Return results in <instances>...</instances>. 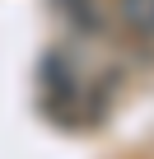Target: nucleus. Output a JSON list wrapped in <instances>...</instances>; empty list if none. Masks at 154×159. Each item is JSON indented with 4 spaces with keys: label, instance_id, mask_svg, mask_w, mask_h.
<instances>
[{
    "label": "nucleus",
    "instance_id": "3",
    "mask_svg": "<svg viewBox=\"0 0 154 159\" xmlns=\"http://www.w3.org/2000/svg\"><path fill=\"white\" fill-rule=\"evenodd\" d=\"M117 14L135 38H154V0H117Z\"/></svg>",
    "mask_w": 154,
    "mask_h": 159
},
{
    "label": "nucleus",
    "instance_id": "1",
    "mask_svg": "<svg viewBox=\"0 0 154 159\" xmlns=\"http://www.w3.org/2000/svg\"><path fill=\"white\" fill-rule=\"evenodd\" d=\"M37 84H42V112H47L56 126H75V122H80V103H84L80 75H75V66L65 61L61 47H51V52L42 56Z\"/></svg>",
    "mask_w": 154,
    "mask_h": 159
},
{
    "label": "nucleus",
    "instance_id": "2",
    "mask_svg": "<svg viewBox=\"0 0 154 159\" xmlns=\"http://www.w3.org/2000/svg\"><path fill=\"white\" fill-rule=\"evenodd\" d=\"M56 10L65 14L70 28H80L84 38H98V33H103V10H98V0H56Z\"/></svg>",
    "mask_w": 154,
    "mask_h": 159
}]
</instances>
